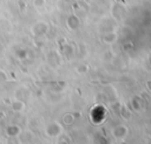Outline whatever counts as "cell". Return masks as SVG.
I'll list each match as a JSON object with an SVG mask.
<instances>
[{
    "label": "cell",
    "mask_w": 151,
    "mask_h": 144,
    "mask_svg": "<svg viewBox=\"0 0 151 144\" xmlns=\"http://www.w3.org/2000/svg\"><path fill=\"white\" fill-rule=\"evenodd\" d=\"M45 131L48 137H59L63 133V126L58 122H52L46 126Z\"/></svg>",
    "instance_id": "cell-1"
},
{
    "label": "cell",
    "mask_w": 151,
    "mask_h": 144,
    "mask_svg": "<svg viewBox=\"0 0 151 144\" xmlns=\"http://www.w3.org/2000/svg\"><path fill=\"white\" fill-rule=\"evenodd\" d=\"M112 135L117 139H124L129 135V127L125 125H118L112 130Z\"/></svg>",
    "instance_id": "cell-2"
},
{
    "label": "cell",
    "mask_w": 151,
    "mask_h": 144,
    "mask_svg": "<svg viewBox=\"0 0 151 144\" xmlns=\"http://www.w3.org/2000/svg\"><path fill=\"white\" fill-rule=\"evenodd\" d=\"M66 24H67L68 30L76 31V30H78L79 26H80V19H79V17H77L76 14H71V15L67 18Z\"/></svg>",
    "instance_id": "cell-3"
},
{
    "label": "cell",
    "mask_w": 151,
    "mask_h": 144,
    "mask_svg": "<svg viewBox=\"0 0 151 144\" xmlns=\"http://www.w3.org/2000/svg\"><path fill=\"white\" fill-rule=\"evenodd\" d=\"M19 133H20V127L18 125H8L6 127V135L11 138L17 137Z\"/></svg>",
    "instance_id": "cell-4"
},
{
    "label": "cell",
    "mask_w": 151,
    "mask_h": 144,
    "mask_svg": "<svg viewBox=\"0 0 151 144\" xmlns=\"http://www.w3.org/2000/svg\"><path fill=\"white\" fill-rule=\"evenodd\" d=\"M12 107L15 112H19V111H22L25 109V104L21 100H14L13 104H12Z\"/></svg>",
    "instance_id": "cell-5"
},
{
    "label": "cell",
    "mask_w": 151,
    "mask_h": 144,
    "mask_svg": "<svg viewBox=\"0 0 151 144\" xmlns=\"http://www.w3.org/2000/svg\"><path fill=\"white\" fill-rule=\"evenodd\" d=\"M73 117L71 116V113H67V114H65L64 116V118H63V122L65 123V124H72L73 123Z\"/></svg>",
    "instance_id": "cell-6"
},
{
    "label": "cell",
    "mask_w": 151,
    "mask_h": 144,
    "mask_svg": "<svg viewBox=\"0 0 151 144\" xmlns=\"http://www.w3.org/2000/svg\"><path fill=\"white\" fill-rule=\"evenodd\" d=\"M33 4L35 7H42L45 5V0H34Z\"/></svg>",
    "instance_id": "cell-7"
},
{
    "label": "cell",
    "mask_w": 151,
    "mask_h": 144,
    "mask_svg": "<svg viewBox=\"0 0 151 144\" xmlns=\"http://www.w3.org/2000/svg\"><path fill=\"white\" fill-rule=\"evenodd\" d=\"M87 70H88V68H87V66H81V67H78V68H77V71H78V72H80V73H86V72H87Z\"/></svg>",
    "instance_id": "cell-8"
},
{
    "label": "cell",
    "mask_w": 151,
    "mask_h": 144,
    "mask_svg": "<svg viewBox=\"0 0 151 144\" xmlns=\"http://www.w3.org/2000/svg\"><path fill=\"white\" fill-rule=\"evenodd\" d=\"M19 6L21 9H25L26 8V1L25 0H19Z\"/></svg>",
    "instance_id": "cell-9"
},
{
    "label": "cell",
    "mask_w": 151,
    "mask_h": 144,
    "mask_svg": "<svg viewBox=\"0 0 151 144\" xmlns=\"http://www.w3.org/2000/svg\"><path fill=\"white\" fill-rule=\"evenodd\" d=\"M146 87H147V90L151 92V80H149V81H146Z\"/></svg>",
    "instance_id": "cell-10"
}]
</instances>
